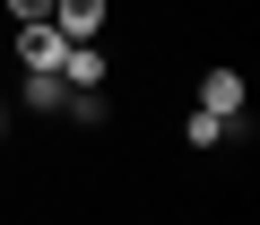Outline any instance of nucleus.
I'll return each instance as SVG.
<instances>
[{"label":"nucleus","mask_w":260,"mask_h":225,"mask_svg":"<svg viewBox=\"0 0 260 225\" xmlns=\"http://www.w3.org/2000/svg\"><path fill=\"white\" fill-rule=\"evenodd\" d=\"M26 104H35V113H70V87H61V69H26Z\"/></svg>","instance_id":"obj_5"},{"label":"nucleus","mask_w":260,"mask_h":225,"mask_svg":"<svg viewBox=\"0 0 260 225\" xmlns=\"http://www.w3.org/2000/svg\"><path fill=\"white\" fill-rule=\"evenodd\" d=\"M61 87H70V95H95V87H104V52H95V44H70V52H61Z\"/></svg>","instance_id":"obj_4"},{"label":"nucleus","mask_w":260,"mask_h":225,"mask_svg":"<svg viewBox=\"0 0 260 225\" xmlns=\"http://www.w3.org/2000/svg\"><path fill=\"white\" fill-rule=\"evenodd\" d=\"M104 9H113V0H52V26H61L70 44H95V35H104Z\"/></svg>","instance_id":"obj_3"},{"label":"nucleus","mask_w":260,"mask_h":225,"mask_svg":"<svg viewBox=\"0 0 260 225\" xmlns=\"http://www.w3.org/2000/svg\"><path fill=\"white\" fill-rule=\"evenodd\" d=\"M0 9H9L18 26H35V18H52V0H0Z\"/></svg>","instance_id":"obj_7"},{"label":"nucleus","mask_w":260,"mask_h":225,"mask_svg":"<svg viewBox=\"0 0 260 225\" xmlns=\"http://www.w3.org/2000/svg\"><path fill=\"white\" fill-rule=\"evenodd\" d=\"M182 139H191V147H217V139H225V122H217V113H191V122H182Z\"/></svg>","instance_id":"obj_6"},{"label":"nucleus","mask_w":260,"mask_h":225,"mask_svg":"<svg viewBox=\"0 0 260 225\" xmlns=\"http://www.w3.org/2000/svg\"><path fill=\"white\" fill-rule=\"evenodd\" d=\"M61 52H70V35H61L52 18H35V26H18V69H61Z\"/></svg>","instance_id":"obj_2"},{"label":"nucleus","mask_w":260,"mask_h":225,"mask_svg":"<svg viewBox=\"0 0 260 225\" xmlns=\"http://www.w3.org/2000/svg\"><path fill=\"white\" fill-rule=\"evenodd\" d=\"M200 113H217L225 130H243V69H208L200 78Z\"/></svg>","instance_id":"obj_1"},{"label":"nucleus","mask_w":260,"mask_h":225,"mask_svg":"<svg viewBox=\"0 0 260 225\" xmlns=\"http://www.w3.org/2000/svg\"><path fill=\"white\" fill-rule=\"evenodd\" d=\"M0 130H9V104H0Z\"/></svg>","instance_id":"obj_8"}]
</instances>
